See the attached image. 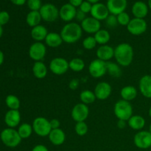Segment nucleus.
<instances>
[{
	"label": "nucleus",
	"instance_id": "nucleus-8",
	"mask_svg": "<svg viewBox=\"0 0 151 151\" xmlns=\"http://www.w3.org/2000/svg\"><path fill=\"white\" fill-rule=\"evenodd\" d=\"M147 29V24L144 19L134 18L131 20L127 26L128 32L134 35H141L146 32Z\"/></svg>",
	"mask_w": 151,
	"mask_h": 151
},
{
	"label": "nucleus",
	"instance_id": "nucleus-6",
	"mask_svg": "<svg viewBox=\"0 0 151 151\" xmlns=\"http://www.w3.org/2000/svg\"><path fill=\"white\" fill-rule=\"evenodd\" d=\"M39 13L42 20L47 22H55L59 17V10L55 4L51 3L43 4Z\"/></svg>",
	"mask_w": 151,
	"mask_h": 151
},
{
	"label": "nucleus",
	"instance_id": "nucleus-10",
	"mask_svg": "<svg viewBox=\"0 0 151 151\" xmlns=\"http://www.w3.org/2000/svg\"><path fill=\"white\" fill-rule=\"evenodd\" d=\"M88 72L94 78H100L107 73L106 62L97 58L91 61L88 66Z\"/></svg>",
	"mask_w": 151,
	"mask_h": 151
},
{
	"label": "nucleus",
	"instance_id": "nucleus-27",
	"mask_svg": "<svg viewBox=\"0 0 151 151\" xmlns=\"http://www.w3.org/2000/svg\"><path fill=\"white\" fill-rule=\"evenodd\" d=\"M128 124L134 131H142L145 125V119L140 115H133L128 120Z\"/></svg>",
	"mask_w": 151,
	"mask_h": 151
},
{
	"label": "nucleus",
	"instance_id": "nucleus-45",
	"mask_svg": "<svg viewBox=\"0 0 151 151\" xmlns=\"http://www.w3.org/2000/svg\"><path fill=\"white\" fill-rule=\"evenodd\" d=\"M32 151H49V150L44 145H37L32 148Z\"/></svg>",
	"mask_w": 151,
	"mask_h": 151
},
{
	"label": "nucleus",
	"instance_id": "nucleus-24",
	"mask_svg": "<svg viewBox=\"0 0 151 151\" xmlns=\"http://www.w3.org/2000/svg\"><path fill=\"white\" fill-rule=\"evenodd\" d=\"M44 41H45L46 45L49 47H51V48L59 47L63 42L60 34L55 32H49Z\"/></svg>",
	"mask_w": 151,
	"mask_h": 151
},
{
	"label": "nucleus",
	"instance_id": "nucleus-34",
	"mask_svg": "<svg viewBox=\"0 0 151 151\" xmlns=\"http://www.w3.org/2000/svg\"><path fill=\"white\" fill-rule=\"evenodd\" d=\"M85 66L86 64L84 60L79 58H75L69 61V69L75 72H80L83 71L85 68Z\"/></svg>",
	"mask_w": 151,
	"mask_h": 151
},
{
	"label": "nucleus",
	"instance_id": "nucleus-22",
	"mask_svg": "<svg viewBox=\"0 0 151 151\" xmlns=\"http://www.w3.org/2000/svg\"><path fill=\"white\" fill-rule=\"evenodd\" d=\"M141 94L146 98H151V75H146L141 78L139 83Z\"/></svg>",
	"mask_w": 151,
	"mask_h": 151
},
{
	"label": "nucleus",
	"instance_id": "nucleus-47",
	"mask_svg": "<svg viewBox=\"0 0 151 151\" xmlns=\"http://www.w3.org/2000/svg\"><path fill=\"white\" fill-rule=\"evenodd\" d=\"M27 0H10L12 3L15 5H17V6H22L27 2Z\"/></svg>",
	"mask_w": 151,
	"mask_h": 151
},
{
	"label": "nucleus",
	"instance_id": "nucleus-14",
	"mask_svg": "<svg viewBox=\"0 0 151 151\" xmlns=\"http://www.w3.org/2000/svg\"><path fill=\"white\" fill-rule=\"evenodd\" d=\"M111 91L112 88L110 83L103 81V82L98 83L96 85L94 92L97 100H107L110 97Z\"/></svg>",
	"mask_w": 151,
	"mask_h": 151
},
{
	"label": "nucleus",
	"instance_id": "nucleus-4",
	"mask_svg": "<svg viewBox=\"0 0 151 151\" xmlns=\"http://www.w3.org/2000/svg\"><path fill=\"white\" fill-rule=\"evenodd\" d=\"M0 139L5 146L8 147H16L22 142V139L19 136L17 130L7 128L3 130L0 134Z\"/></svg>",
	"mask_w": 151,
	"mask_h": 151
},
{
	"label": "nucleus",
	"instance_id": "nucleus-52",
	"mask_svg": "<svg viewBox=\"0 0 151 151\" xmlns=\"http://www.w3.org/2000/svg\"><path fill=\"white\" fill-rule=\"evenodd\" d=\"M147 5H148L149 8L151 9V0H148V4Z\"/></svg>",
	"mask_w": 151,
	"mask_h": 151
},
{
	"label": "nucleus",
	"instance_id": "nucleus-38",
	"mask_svg": "<svg viewBox=\"0 0 151 151\" xmlns=\"http://www.w3.org/2000/svg\"><path fill=\"white\" fill-rule=\"evenodd\" d=\"M27 4L30 11H39L43 5L41 0H27Z\"/></svg>",
	"mask_w": 151,
	"mask_h": 151
},
{
	"label": "nucleus",
	"instance_id": "nucleus-3",
	"mask_svg": "<svg viewBox=\"0 0 151 151\" xmlns=\"http://www.w3.org/2000/svg\"><path fill=\"white\" fill-rule=\"evenodd\" d=\"M114 113L118 119L128 122L133 116V107L130 102L120 100L115 103Z\"/></svg>",
	"mask_w": 151,
	"mask_h": 151
},
{
	"label": "nucleus",
	"instance_id": "nucleus-46",
	"mask_svg": "<svg viewBox=\"0 0 151 151\" xmlns=\"http://www.w3.org/2000/svg\"><path fill=\"white\" fill-rule=\"evenodd\" d=\"M69 4H72L75 7H79L82 4L83 0H69Z\"/></svg>",
	"mask_w": 151,
	"mask_h": 151
},
{
	"label": "nucleus",
	"instance_id": "nucleus-11",
	"mask_svg": "<svg viewBox=\"0 0 151 151\" xmlns=\"http://www.w3.org/2000/svg\"><path fill=\"white\" fill-rule=\"evenodd\" d=\"M89 115V109L88 106L82 103L75 105L72 109L71 116L75 122H85Z\"/></svg>",
	"mask_w": 151,
	"mask_h": 151
},
{
	"label": "nucleus",
	"instance_id": "nucleus-40",
	"mask_svg": "<svg viewBox=\"0 0 151 151\" xmlns=\"http://www.w3.org/2000/svg\"><path fill=\"white\" fill-rule=\"evenodd\" d=\"M91 7H92V4L86 0V1H83L82 4H81V6L79 7V10L87 14L88 13H91Z\"/></svg>",
	"mask_w": 151,
	"mask_h": 151
},
{
	"label": "nucleus",
	"instance_id": "nucleus-5",
	"mask_svg": "<svg viewBox=\"0 0 151 151\" xmlns=\"http://www.w3.org/2000/svg\"><path fill=\"white\" fill-rule=\"evenodd\" d=\"M32 129L35 134L38 137H48L52 131L50 120L44 116H38L33 120L32 124Z\"/></svg>",
	"mask_w": 151,
	"mask_h": 151
},
{
	"label": "nucleus",
	"instance_id": "nucleus-19",
	"mask_svg": "<svg viewBox=\"0 0 151 151\" xmlns=\"http://www.w3.org/2000/svg\"><path fill=\"white\" fill-rule=\"evenodd\" d=\"M21 122V114L19 110H9L4 116V122L8 128H15Z\"/></svg>",
	"mask_w": 151,
	"mask_h": 151
},
{
	"label": "nucleus",
	"instance_id": "nucleus-16",
	"mask_svg": "<svg viewBox=\"0 0 151 151\" xmlns=\"http://www.w3.org/2000/svg\"><path fill=\"white\" fill-rule=\"evenodd\" d=\"M128 5L127 0H108L106 3L110 14L117 16L119 13L125 12Z\"/></svg>",
	"mask_w": 151,
	"mask_h": 151
},
{
	"label": "nucleus",
	"instance_id": "nucleus-7",
	"mask_svg": "<svg viewBox=\"0 0 151 151\" xmlns=\"http://www.w3.org/2000/svg\"><path fill=\"white\" fill-rule=\"evenodd\" d=\"M49 69L54 75H62L67 72L69 69V61L61 57L54 58L50 61Z\"/></svg>",
	"mask_w": 151,
	"mask_h": 151
},
{
	"label": "nucleus",
	"instance_id": "nucleus-48",
	"mask_svg": "<svg viewBox=\"0 0 151 151\" xmlns=\"http://www.w3.org/2000/svg\"><path fill=\"white\" fill-rule=\"evenodd\" d=\"M126 124H127L126 121L118 119L117 127L119 128V129H123V128H125V126H126Z\"/></svg>",
	"mask_w": 151,
	"mask_h": 151
},
{
	"label": "nucleus",
	"instance_id": "nucleus-54",
	"mask_svg": "<svg viewBox=\"0 0 151 151\" xmlns=\"http://www.w3.org/2000/svg\"><path fill=\"white\" fill-rule=\"evenodd\" d=\"M149 131H150V132L151 133V123L150 125V127H149Z\"/></svg>",
	"mask_w": 151,
	"mask_h": 151
},
{
	"label": "nucleus",
	"instance_id": "nucleus-13",
	"mask_svg": "<svg viewBox=\"0 0 151 151\" xmlns=\"http://www.w3.org/2000/svg\"><path fill=\"white\" fill-rule=\"evenodd\" d=\"M81 26L83 31L88 34H95L101 29V24L100 21L91 16L86 17L82 22H81Z\"/></svg>",
	"mask_w": 151,
	"mask_h": 151
},
{
	"label": "nucleus",
	"instance_id": "nucleus-2",
	"mask_svg": "<svg viewBox=\"0 0 151 151\" xmlns=\"http://www.w3.org/2000/svg\"><path fill=\"white\" fill-rule=\"evenodd\" d=\"M63 42L66 44H75L80 41L83 35L81 24L75 22H69L62 28L60 32Z\"/></svg>",
	"mask_w": 151,
	"mask_h": 151
},
{
	"label": "nucleus",
	"instance_id": "nucleus-20",
	"mask_svg": "<svg viewBox=\"0 0 151 151\" xmlns=\"http://www.w3.org/2000/svg\"><path fill=\"white\" fill-rule=\"evenodd\" d=\"M148 5L142 1H137L133 4L131 12L134 18L145 19L148 13Z\"/></svg>",
	"mask_w": 151,
	"mask_h": 151
},
{
	"label": "nucleus",
	"instance_id": "nucleus-41",
	"mask_svg": "<svg viewBox=\"0 0 151 151\" xmlns=\"http://www.w3.org/2000/svg\"><path fill=\"white\" fill-rule=\"evenodd\" d=\"M10 21V14L7 11L0 12V25L6 24Z\"/></svg>",
	"mask_w": 151,
	"mask_h": 151
},
{
	"label": "nucleus",
	"instance_id": "nucleus-23",
	"mask_svg": "<svg viewBox=\"0 0 151 151\" xmlns=\"http://www.w3.org/2000/svg\"><path fill=\"white\" fill-rule=\"evenodd\" d=\"M48 33L49 32L47 27L42 24H39L32 27L30 32L31 37L35 41V42H42L45 40Z\"/></svg>",
	"mask_w": 151,
	"mask_h": 151
},
{
	"label": "nucleus",
	"instance_id": "nucleus-49",
	"mask_svg": "<svg viewBox=\"0 0 151 151\" xmlns=\"http://www.w3.org/2000/svg\"><path fill=\"white\" fill-rule=\"evenodd\" d=\"M4 60V53L2 52V51L0 50V66L3 63Z\"/></svg>",
	"mask_w": 151,
	"mask_h": 151
},
{
	"label": "nucleus",
	"instance_id": "nucleus-28",
	"mask_svg": "<svg viewBox=\"0 0 151 151\" xmlns=\"http://www.w3.org/2000/svg\"><path fill=\"white\" fill-rule=\"evenodd\" d=\"M94 37L97 44H100V46L107 44L111 39L110 32L105 29H100V30L97 31L94 35Z\"/></svg>",
	"mask_w": 151,
	"mask_h": 151
},
{
	"label": "nucleus",
	"instance_id": "nucleus-35",
	"mask_svg": "<svg viewBox=\"0 0 151 151\" xmlns=\"http://www.w3.org/2000/svg\"><path fill=\"white\" fill-rule=\"evenodd\" d=\"M83 47L86 50H91L97 46V43L94 38V35H89L83 40Z\"/></svg>",
	"mask_w": 151,
	"mask_h": 151
},
{
	"label": "nucleus",
	"instance_id": "nucleus-9",
	"mask_svg": "<svg viewBox=\"0 0 151 151\" xmlns=\"http://www.w3.org/2000/svg\"><path fill=\"white\" fill-rule=\"evenodd\" d=\"M29 56L35 62L42 61L47 54V47L42 42H34L29 48Z\"/></svg>",
	"mask_w": 151,
	"mask_h": 151
},
{
	"label": "nucleus",
	"instance_id": "nucleus-32",
	"mask_svg": "<svg viewBox=\"0 0 151 151\" xmlns=\"http://www.w3.org/2000/svg\"><path fill=\"white\" fill-rule=\"evenodd\" d=\"M17 131L21 138L22 139H24L29 138L32 135V132H33V129H32V125H29V123L24 122V123L21 124L19 125Z\"/></svg>",
	"mask_w": 151,
	"mask_h": 151
},
{
	"label": "nucleus",
	"instance_id": "nucleus-29",
	"mask_svg": "<svg viewBox=\"0 0 151 151\" xmlns=\"http://www.w3.org/2000/svg\"><path fill=\"white\" fill-rule=\"evenodd\" d=\"M42 20L39 11H29L26 16V22L29 27H34L41 24Z\"/></svg>",
	"mask_w": 151,
	"mask_h": 151
},
{
	"label": "nucleus",
	"instance_id": "nucleus-15",
	"mask_svg": "<svg viewBox=\"0 0 151 151\" xmlns=\"http://www.w3.org/2000/svg\"><path fill=\"white\" fill-rule=\"evenodd\" d=\"M90 13H91V17L94 18L100 22L106 20L110 14L106 4L100 2L92 4V7H91Z\"/></svg>",
	"mask_w": 151,
	"mask_h": 151
},
{
	"label": "nucleus",
	"instance_id": "nucleus-26",
	"mask_svg": "<svg viewBox=\"0 0 151 151\" xmlns=\"http://www.w3.org/2000/svg\"><path fill=\"white\" fill-rule=\"evenodd\" d=\"M137 94H138V91L134 86H125L120 91V96L122 97V100H125V101L131 102L135 100L136 97H137Z\"/></svg>",
	"mask_w": 151,
	"mask_h": 151
},
{
	"label": "nucleus",
	"instance_id": "nucleus-50",
	"mask_svg": "<svg viewBox=\"0 0 151 151\" xmlns=\"http://www.w3.org/2000/svg\"><path fill=\"white\" fill-rule=\"evenodd\" d=\"M86 1H88V2L91 3L92 4H96V3H98L99 1H100V0H86Z\"/></svg>",
	"mask_w": 151,
	"mask_h": 151
},
{
	"label": "nucleus",
	"instance_id": "nucleus-25",
	"mask_svg": "<svg viewBox=\"0 0 151 151\" xmlns=\"http://www.w3.org/2000/svg\"><path fill=\"white\" fill-rule=\"evenodd\" d=\"M32 74L37 79H44L47 77L48 69L45 63L42 61L35 62L32 66Z\"/></svg>",
	"mask_w": 151,
	"mask_h": 151
},
{
	"label": "nucleus",
	"instance_id": "nucleus-31",
	"mask_svg": "<svg viewBox=\"0 0 151 151\" xmlns=\"http://www.w3.org/2000/svg\"><path fill=\"white\" fill-rule=\"evenodd\" d=\"M96 99L97 98H96L94 92L91 90H83L80 94V100L81 103L87 106L94 103Z\"/></svg>",
	"mask_w": 151,
	"mask_h": 151
},
{
	"label": "nucleus",
	"instance_id": "nucleus-44",
	"mask_svg": "<svg viewBox=\"0 0 151 151\" xmlns=\"http://www.w3.org/2000/svg\"><path fill=\"white\" fill-rule=\"evenodd\" d=\"M50 125H51L52 130L60 128V122L58 119H51V120H50Z\"/></svg>",
	"mask_w": 151,
	"mask_h": 151
},
{
	"label": "nucleus",
	"instance_id": "nucleus-39",
	"mask_svg": "<svg viewBox=\"0 0 151 151\" xmlns=\"http://www.w3.org/2000/svg\"><path fill=\"white\" fill-rule=\"evenodd\" d=\"M105 21H106V25L110 28L115 27L118 24L117 18H116V16H115V15L109 14V16H108L107 19Z\"/></svg>",
	"mask_w": 151,
	"mask_h": 151
},
{
	"label": "nucleus",
	"instance_id": "nucleus-12",
	"mask_svg": "<svg viewBox=\"0 0 151 151\" xmlns=\"http://www.w3.org/2000/svg\"><path fill=\"white\" fill-rule=\"evenodd\" d=\"M134 142L139 149H147L151 147V133L147 131H139L135 134Z\"/></svg>",
	"mask_w": 151,
	"mask_h": 151
},
{
	"label": "nucleus",
	"instance_id": "nucleus-42",
	"mask_svg": "<svg viewBox=\"0 0 151 151\" xmlns=\"http://www.w3.org/2000/svg\"><path fill=\"white\" fill-rule=\"evenodd\" d=\"M80 86V81L78 79H72V81H70L69 83V87L70 89L72 90H76L77 88L79 87Z\"/></svg>",
	"mask_w": 151,
	"mask_h": 151
},
{
	"label": "nucleus",
	"instance_id": "nucleus-1",
	"mask_svg": "<svg viewBox=\"0 0 151 151\" xmlns=\"http://www.w3.org/2000/svg\"><path fill=\"white\" fill-rule=\"evenodd\" d=\"M134 52L132 46L128 43H121L114 48V58L120 66L127 67L134 60Z\"/></svg>",
	"mask_w": 151,
	"mask_h": 151
},
{
	"label": "nucleus",
	"instance_id": "nucleus-43",
	"mask_svg": "<svg viewBox=\"0 0 151 151\" xmlns=\"http://www.w3.org/2000/svg\"><path fill=\"white\" fill-rule=\"evenodd\" d=\"M86 13H84L83 12H82L81 10H80L79 9L77 10V13H76V16H75V19L78 21V22H82L84 19L86 18Z\"/></svg>",
	"mask_w": 151,
	"mask_h": 151
},
{
	"label": "nucleus",
	"instance_id": "nucleus-51",
	"mask_svg": "<svg viewBox=\"0 0 151 151\" xmlns=\"http://www.w3.org/2000/svg\"><path fill=\"white\" fill-rule=\"evenodd\" d=\"M2 35H3V28H2V26L0 25V38L2 36Z\"/></svg>",
	"mask_w": 151,
	"mask_h": 151
},
{
	"label": "nucleus",
	"instance_id": "nucleus-53",
	"mask_svg": "<svg viewBox=\"0 0 151 151\" xmlns=\"http://www.w3.org/2000/svg\"><path fill=\"white\" fill-rule=\"evenodd\" d=\"M148 114H149V116H150V117H151V106H150V109H149V111H148Z\"/></svg>",
	"mask_w": 151,
	"mask_h": 151
},
{
	"label": "nucleus",
	"instance_id": "nucleus-37",
	"mask_svg": "<svg viewBox=\"0 0 151 151\" xmlns=\"http://www.w3.org/2000/svg\"><path fill=\"white\" fill-rule=\"evenodd\" d=\"M117 18L118 24L121 25V26H128L129 22H131V18H130L129 14L126 12H122V13H119V15L116 16Z\"/></svg>",
	"mask_w": 151,
	"mask_h": 151
},
{
	"label": "nucleus",
	"instance_id": "nucleus-33",
	"mask_svg": "<svg viewBox=\"0 0 151 151\" xmlns=\"http://www.w3.org/2000/svg\"><path fill=\"white\" fill-rule=\"evenodd\" d=\"M5 104L10 110H19L20 108V100L13 94H9L5 98Z\"/></svg>",
	"mask_w": 151,
	"mask_h": 151
},
{
	"label": "nucleus",
	"instance_id": "nucleus-21",
	"mask_svg": "<svg viewBox=\"0 0 151 151\" xmlns=\"http://www.w3.org/2000/svg\"><path fill=\"white\" fill-rule=\"evenodd\" d=\"M50 142L55 146L61 145L66 140V134L61 128L52 129L48 136Z\"/></svg>",
	"mask_w": 151,
	"mask_h": 151
},
{
	"label": "nucleus",
	"instance_id": "nucleus-17",
	"mask_svg": "<svg viewBox=\"0 0 151 151\" xmlns=\"http://www.w3.org/2000/svg\"><path fill=\"white\" fill-rule=\"evenodd\" d=\"M77 13V9L69 3H66L59 10V17L63 20V22H71L74 19H75Z\"/></svg>",
	"mask_w": 151,
	"mask_h": 151
},
{
	"label": "nucleus",
	"instance_id": "nucleus-30",
	"mask_svg": "<svg viewBox=\"0 0 151 151\" xmlns=\"http://www.w3.org/2000/svg\"><path fill=\"white\" fill-rule=\"evenodd\" d=\"M106 69L107 73L113 78H119L122 75V69L117 63L111 61L106 62Z\"/></svg>",
	"mask_w": 151,
	"mask_h": 151
},
{
	"label": "nucleus",
	"instance_id": "nucleus-36",
	"mask_svg": "<svg viewBox=\"0 0 151 151\" xmlns=\"http://www.w3.org/2000/svg\"><path fill=\"white\" fill-rule=\"evenodd\" d=\"M75 133L80 137H83L88 133V127L86 122H76L75 126Z\"/></svg>",
	"mask_w": 151,
	"mask_h": 151
},
{
	"label": "nucleus",
	"instance_id": "nucleus-18",
	"mask_svg": "<svg viewBox=\"0 0 151 151\" xmlns=\"http://www.w3.org/2000/svg\"><path fill=\"white\" fill-rule=\"evenodd\" d=\"M96 55L100 60L109 62L114 57V49L108 44L101 45L97 48Z\"/></svg>",
	"mask_w": 151,
	"mask_h": 151
}]
</instances>
